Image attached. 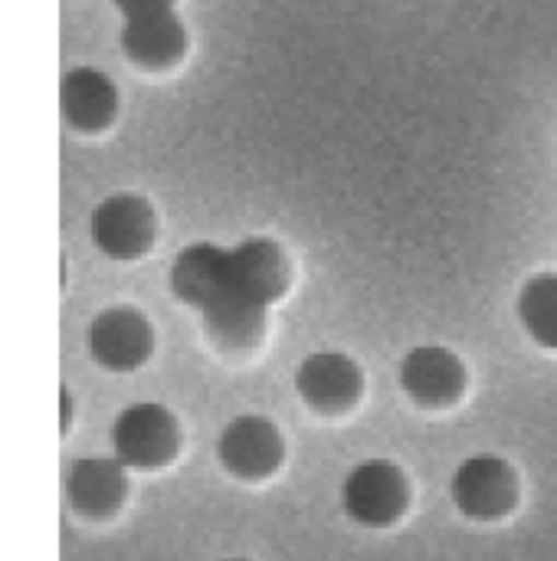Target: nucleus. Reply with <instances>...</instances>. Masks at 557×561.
<instances>
[{
  "label": "nucleus",
  "instance_id": "obj_1",
  "mask_svg": "<svg viewBox=\"0 0 557 561\" xmlns=\"http://www.w3.org/2000/svg\"><path fill=\"white\" fill-rule=\"evenodd\" d=\"M112 450L121 467L154 470L177 450V424L161 404H131L112 424Z\"/></svg>",
  "mask_w": 557,
  "mask_h": 561
},
{
  "label": "nucleus",
  "instance_id": "obj_2",
  "mask_svg": "<svg viewBox=\"0 0 557 561\" xmlns=\"http://www.w3.org/2000/svg\"><path fill=\"white\" fill-rule=\"evenodd\" d=\"M341 506L358 526H391L407 506V480L387 460H364L345 477Z\"/></svg>",
  "mask_w": 557,
  "mask_h": 561
},
{
  "label": "nucleus",
  "instance_id": "obj_3",
  "mask_svg": "<svg viewBox=\"0 0 557 561\" xmlns=\"http://www.w3.org/2000/svg\"><path fill=\"white\" fill-rule=\"evenodd\" d=\"M92 243L112 260L141 256L158 230V217L151 204L138 194H112L105 197L89 220Z\"/></svg>",
  "mask_w": 557,
  "mask_h": 561
},
{
  "label": "nucleus",
  "instance_id": "obj_4",
  "mask_svg": "<svg viewBox=\"0 0 557 561\" xmlns=\"http://www.w3.org/2000/svg\"><path fill=\"white\" fill-rule=\"evenodd\" d=\"M456 510L469 519H499L515 503V477L502 457L476 454L463 460L450 480Z\"/></svg>",
  "mask_w": 557,
  "mask_h": 561
},
{
  "label": "nucleus",
  "instance_id": "obj_5",
  "mask_svg": "<svg viewBox=\"0 0 557 561\" xmlns=\"http://www.w3.org/2000/svg\"><path fill=\"white\" fill-rule=\"evenodd\" d=\"M289 286V263L279 243L266 237H250L230 250L227 260V289L233 296H243L259 306H272ZM220 299V296H217Z\"/></svg>",
  "mask_w": 557,
  "mask_h": 561
},
{
  "label": "nucleus",
  "instance_id": "obj_6",
  "mask_svg": "<svg viewBox=\"0 0 557 561\" xmlns=\"http://www.w3.org/2000/svg\"><path fill=\"white\" fill-rule=\"evenodd\" d=\"M217 454L230 473H236L243 480H263L279 467L282 440H279V431L272 421L246 414L223 427Z\"/></svg>",
  "mask_w": 557,
  "mask_h": 561
},
{
  "label": "nucleus",
  "instance_id": "obj_7",
  "mask_svg": "<svg viewBox=\"0 0 557 561\" xmlns=\"http://www.w3.org/2000/svg\"><path fill=\"white\" fill-rule=\"evenodd\" d=\"M89 352L108 371H131L151 352V325L135 309H105L89 325Z\"/></svg>",
  "mask_w": 557,
  "mask_h": 561
},
{
  "label": "nucleus",
  "instance_id": "obj_8",
  "mask_svg": "<svg viewBox=\"0 0 557 561\" xmlns=\"http://www.w3.org/2000/svg\"><path fill=\"white\" fill-rule=\"evenodd\" d=\"M401 388L423 408H443L463 394L466 368L450 348L420 345L401 362Z\"/></svg>",
  "mask_w": 557,
  "mask_h": 561
},
{
  "label": "nucleus",
  "instance_id": "obj_9",
  "mask_svg": "<svg viewBox=\"0 0 557 561\" xmlns=\"http://www.w3.org/2000/svg\"><path fill=\"white\" fill-rule=\"evenodd\" d=\"M295 391L309 408L322 414H335L355 404L361 391V371L341 352H315L299 365Z\"/></svg>",
  "mask_w": 557,
  "mask_h": 561
},
{
  "label": "nucleus",
  "instance_id": "obj_10",
  "mask_svg": "<svg viewBox=\"0 0 557 561\" xmlns=\"http://www.w3.org/2000/svg\"><path fill=\"white\" fill-rule=\"evenodd\" d=\"M59 105L72 128L79 131H98L105 128L118 112V89L115 82L92 66L69 69L59 85Z\"/></svg>",
  "mask_w": 557,
  "mask_h": 561
},
{
  "label": "nucleus",
  "instance_id": "obj_11",
  "mask_svg": "<svg viewBox=\"0 0 557 561\" xmlns=\"http://www.w3.org/2000/svg\"><path fill=\"white\" fill-rule=\"evenodd\" d=\"M227 260H230V250L223 247L190 243L171 263V293L181 302L204 312L227 289Z\"/></svg>",
  "mask_w": 557,
  "mask_h": 561
},
{
  "label": "nucleus",
  "instance_id": "obj_12",
  "mask_svg": "<svg viewBox=\"0 0 557 561\" xmlns=\"http://www.w3.org/2000/svg\"><path fill=\"white\" fill-rule=\"evenodd\" d=\"M187 33L184 23L174 16V10L164 13H148V16H131L121 26V49L128 59L148 69L171 66L184 56Z\"/></svg>",
  "mask_w": 557,
  "mask_h": 561
},
{
  "label": "nucleus",
  "instance_id": "obj_13",
  "mask_svg": "<svg viewBox=\"0 0 557 561\" xmlns=\"http://www.w3.org/2000/svg\"><path fill=\"white\" fill-rule=\"evenodd\" d=\"M66 493L79 513L105 516L125 496V467L115 457H85L69 470Z\"/></svg>",
  "mask_w": 557,
  "mask_h": 561
},
{
  "label": "nucleus",
  "instance_id": "obj_14",
  "mask_svg": "<svg viewBox=\"0 0 557 561\" xmlns=\"http://www.w3.org/2000/svg\"><path fill=\"white\" fill-rule=\"evenodd\" d=\"M207 335L223 348H250L263 339L266 329V306L250 302L243 296L223 293L204 309Z\"/></svg>",
  "mask_w": 557,
  "mask_h": 561
},
{
  "label": "nucleus",
  "instance_id": "obj_15",
  "mask_svg": "<svg viewBox=\"0 0 557 561\" xmlns=\"http://www.w3.org/2000/svg\"><path fill=\"white\" fill-rule=\"evenodd\" d=\"M519 319L538 345L557 348V273H542L522 286Z\"/></svg>",
  "mask_w": 557,
  "mask_h": 561
},
{
  "label": "nucleus",
  "instance_id": "obj_16",
  "mask_svg": "<svg viewBox=\"0 0 557 561\" xmlns=\"http://www.w3.org/2000/svg\"><path fill=\"white\" fill-rule=\"evenodd\" d=\"M125 20L131 16H148V13H164V10H174V0H112Z\"/></svg>",
  "mask_w": 557,
  "mask_h": 561
},
{
  "label": "nucleus",
  "instance_id": "obj_17",
  "mask_svg": "<svg viewBox=\"0 0 557 561\" xmlns=\"http://www.w3.org/2000/svg\"><path fill=\"white\" fill-rule=\"evenodd\" d=\"M69 424V394L62 391V427Z\"/></svg>",
  "mask_w": 557,
  "mask_h": 561
},
{
  "label": "nucleus",
  "instance_id": "obj_18",
  "mask_svg": "<svg viewBox=\"0 0 557 561\" xmlns=\"http://www.w3.org/2000/svg\"><path fill=\"white\" fill-rule=\"evenodd\" d=\"M233 561H243V559H233Z\"/></svg>",
  "mask_w": 557,
  "mask_h": 561
}]
</instances>
